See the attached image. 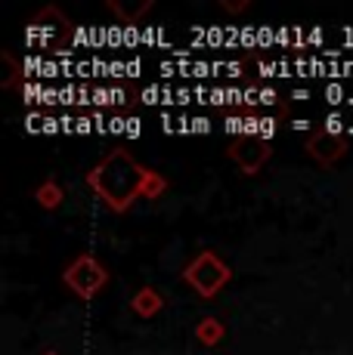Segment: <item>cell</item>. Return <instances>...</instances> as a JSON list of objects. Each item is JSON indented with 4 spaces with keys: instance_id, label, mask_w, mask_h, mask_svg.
<instances>
[{
    "instance_id": "cell-1",
    "label": "cell",
    "mask_w": 353,
    "mask_h": 355,
    "mask_svg": "<svg viewBox=\"0 0 353 355\" xmlns=\"http://www.w3.org/2000/svg\"><path fill=\"white\" fill-rule=\"evenodd\" d=\"M146 180H149V170L140 167V164L133 161V155L124 152V148H115L112 155H106V158L87 173V186L103 198L106 207L115 210V214L131 210V204L137 201V198H142Z\"/></svg>"
},
{
    "instance_id": "cell-2",
    "label": "cell",
    "mask_w": 353,
    "mask_h": 355,
    "mask_svg": "<svg viewBox=\"0 0 353 355\" xmlns=\"http://www.w3.org/2000/svg\"><path fill=\"white\" fill-rule=\"evenodd\" d=\"M183 278H186V284L199 293V297L211 300V297H217V291L233 278V272H229V266L223 263L214 250H202V254L183 269Z\"/></svg>"
},
{
    "instance_id": "cell-3",
    "label": "cell",
    "mask_w": 353,
    "mask_h": 355,
    "mask_svg": "<svg viewBox=\"0 0 353 355\" xmlns=\"http://www.w3.org/2000/svg\"><path fill=\"white\" fill-rule=\"evenodd\" d=\"M63 282H65V288L69 291H74V297L93 300L108 284V272L93 254H81L74 263L65 266Z\"/></svg>"
},
{
    "instance_id": "cell-4",
    "label": "cell",
    "mask_w": 353,
    "mask_h": 355,
    "mask_svg": "<svg viewBox=\"0 0 353 355\" xmlns=\"http://www.w3.org/2000/svg\"><path fill=\"white\" fill-rule=\"evenodd\" d=\"M270 155H273V146H270V139H261V136H245L242 133V136H236V139L229 142V158L239 164L248 176L257 173V170L270 161Z\"/></svg>"
},
{
    "instance_id": "cell-5",
    "label": "cell",
    "mask_w": 353,
    "mask_h": 355,
    "mask_svg": "<svg viewBox=\"0 0 353 355\" xmlns=\"http://www.w3.org/2000/svg\"><path fill=\"white\" fill-rule=\"evenodd\" d=\"M307 152H310V158L319 161L322 167H331V164L347 152V136L335 133V130H316L307 139Z\"/></svg>"
},
{
    "instance_id": "cell-6",
    "label": "cell",
    "mask_w": 353,
    "mask_h": 355,
    "mask_svg": "<svg viewBox=\"0 0 353 355\" xmlns=\"http://www.w3.org/2000/svg\"><path fill=\"white\" fill-rule=\"evenodd\" d=\"M161 306H165V297H161L155 288H140L137 293H133L131 300V309L137 312L140 318H152L161 312Z\"/></svg>"
},
{
    "instance_id": "cell-7",
    "label": "cell",
    "mask_w": 353,
    "mask_h": 355,
    "mask_svg": "<svg viewBox=\"0 0 353 355\" xmlns=\"http://www.w3.org/2000/svg\"><path fill=\"white\" fill-rule=\"evenodd\" d=\"M195 337H199L202 346H217L223 337H227V327H223L220 318L208 315V318H202L199 322V327H195Z\"/></svg>"
},
{
    "instance_id": "cell-8",
    "label": "cell",
    "mask_w": 353,
    "mask_h": 355,
    "mask_svg": "<svg viewBox=\"0 0 353 355\" xmlns=\"http://www.w3.org/2000/svg\"><path fill=\"white\" fill-rule=\"evenodd\" d=\"M35 198H38V204L44 210H59L63 207V189H59V182L56 180H47V182H40L38 186V192H35Z\"/></svg>"
},
{
    "instance_id": "cell-9",
    "label": "cell",
    "mask_w": 353,
    "mask_h": 355,
    "mask_svg": "<svg viewBox=\"0 0 353 355\" xmlns=\"http://www.w3.org/2000/svg\"><path fill=\"white\" fill-rule=\"evenodd\" d=\"M108 10H112L115 16H121L124 22H137L142 12L152 10V0H140V3H121V0H112V3H108Z\"/></svg>"
},
{
    "instance_id": "cell-10",
    "label": "cell",
    "mask_w": 353,
    "mask_h": 355,
    "mask_svg": "<svg viewBox=\"0 0 353 355\" xmlns=\"http://www.w3.org/2000/svg\"><path fill=\"white\" fill-rule=\"evenodd\" d=\"M165 189H167L165 176L155 173V170H149V180H146V186H142V198H158Z\"/></svg>"
},
{
    "instance_id": "cell-11",
    "label": "cell",
    "mask_w": 353,
    "mask_h": 355,
    "mask_svg": "<svg viewBox=\"0 0 353 355\" xmlns=\"http://www.w3.org/2000/svg\"><path fill=\"white\" fill-rule=\"evenodd\" d=\"M0 62H3L6 65V71H3V78H0V87H13V84H16V62H13V56H10V53H0Z\"/></svg>"
},
{
    "instance_id": "cell-12",
    "label": "cell",
    "mask_w": 353,
    "mask_h": 355,
    "mask_svg": "<svg viewBox=\"0 0 353 355\" xmlns=\"http://www.w3.org/2000/svg\"><path fill=\"white\" fill-rule=\"evenodd\" d=\"M220 6L227 12H239V10H248V0H245V3H236V0H220Z\"/></svg>"
},
{
    "instance_id": "cell-13",
    "label": "cell",
    "mask_w": 353,
    "mask_h": 355,
    "mask_svg": "<svg viewBox=\"0 0 353 355\" xmlns=\"http://www.w3.org/2000/svg\"><path fill=\"white\" fill-rule=\"evenodd\" d=\"M44 355H59V352H56V349H50V352H44Z\"/></svg>"
}]
</instances>
